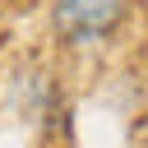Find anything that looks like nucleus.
<instances>
[{
    "instance_id": "1",
    "label": "nucleus",
    "mask_w": 148,
    "mask_h": 148,
    "mask_svg": "<svg viewBox=\"0 0 148 148\" xmlns=\"http://www.w3.org/2000/svg\"><path fill=\"white\" fill-rule=\"evenodd\" d=\"M134 0H51V37L60 46H97L111 42Z\"/></svg>"
}]
</instances>
